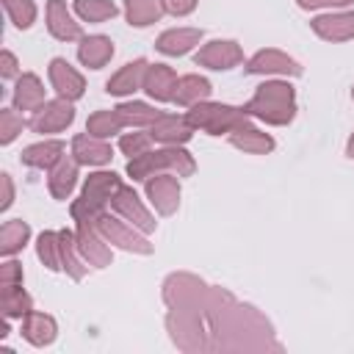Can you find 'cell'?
Returning <instances> with one entry per match:
<instances>
[{
    "instance_id": "obj_1",
    "label": "cell",
    "mask_w": 354,
    "mask_h": 354,
    "mask_svg": "<svg viewBox=\"0 0 354 354\" xmlns=\"http://www.w3.org/2000/svg\"><path fill=\"white\" fill-rule=\"evenodd\" d=\"M163 301L169 307L166 326L180 351H227L221 332L235 335L241 351L282 348L274 340L271 324L254 307L191 274H171L163 282Z\"/></svg>"
},
{
    "instance_id": "obj_2",
    "label": "cell",
    "mask_w": 354,
    "mask_h": 354,
    "mask_svg": "<svg viewBox=\"0 0 354 354\" xmlns=\"http://www.w3.org/2000/svg\"><path fill=\"white\" fill-rule=\"evenodd\" d=\"M243 111L252 119L282 127L296 116V88L285 80H266L257 86L254 97L243 105Z\"/></svg>"
},
{
    "instance_id": "obj_3",
    "label": "cell",
    "mask_w": 354,
    "mask_h": 354,
    "mask_svg": "<svg viewBox=\"0 0 354 354\" xmlns=\"http://www.w3.org/2000/svg\"><path fill=\"white\" fill-rule=\"evenodd\" d=\"M196 171V163L191 152L183 147H163L155 152H144L127 160V174L133 180H149L155 174H177V177H191Z\"/></svg>"
},
{
    "instance_id": "obj_4",
    "label": "cell",
    "mask_w": 354,
    "mask_h": 354,
    "mask_svg": "<svg viewBox=\"0 0 354 354\" xmlns=\"http://www.w3.org/2000/svg\"><path fill=\"white\" fill-rule=\"evenodd\" d=\"M122 188L119 174L113 171H94L83 183L80 199L69 205V213L75 221H94L100 213H105V205L113 199V194Z\"/></svg>"
},
{
    "instance_id": "obj_5",
    "label": "cell",
    "mask_w": 354,
    "mask_h": 354,
    "mask_svg": "<svg viewBox=\"0 0 354 354\" xmlns=\"http://www.w3.org/2000/svg\"><path fill=\"white\" fill-rule=\"evenodd\" d=\"M188 124L194 130H205L207 136H221V133H232L241 124H249V116L243 108L235 105H224V102H196L188 113H185Z\"/></svg>"
},
{
    "instance_id": "obj_6",
    "label": "cell",
    "mask_w": 354,
    "mask_h": 354,
    "mask_svg": "<svg viewBox=\"0 0 354 354\" xmlns=\"http://www.w3.org/2000/svg\"><path fill=\"white\" fill-rule=\"evenodd\" d=\"M91 224L97 227V232H100L108 243H113V246H119V249H124V252H136V254H152V252H155V246L144 238V232H141L138 227L124 224V218H116V216H111L108 210L100 213Z\"/></svg>"
},
{
    "instance_id": "obj_7",
    "label": "cell",
    "mask_w": 354,
    "mask_h": 354,
    "mask_svg": "<svg viewBox=\"0 0 354 354\" xmlns=\"http://www.w3.org/2000/svg\"><path fill=\"white\" fill-rule=\"evenodd\" d=\"M75 122V108L69 100L58 97V100H47L41 108L33 111V116L28 119V127L33 133H61Z\"/></svg>"
},
{
    "instance_id": "obj_8",
    "label": "cell",
    "mask_w": 354,
    "mask_h": 354,
    "mask_svg": "<svg viewBox=\"0 0 354 354\" xmlns=\"http://www.w3.org/2000/svg\"><path fill=\"white\" fill-rule=\"evenodd\" d=\"M243 61V50L238 47V41L232 39H213L207 44L199 47V53L194 55V64L196 66H205V69H216V72H224V69H232Z\"/></svg>"
},
{
    "instance_id": "obj_9",
    "label": "cell",
    "mask_w": 354,
    "mask_h": 354,
    "mask_svg": "<svg viewBox=\"0 0 354 354\" xmlns=\"http://www.w3.org/2000/svg\"><path fill=\"white\" fill-rule=\"evenodd\" d=\"M243 72H246V75H290V77H299L304 69H301V64H299L296 58H290L288 53L268 47V50L254 53V55L246 61Z\"/></svg>"
},
{
    "instance_id": "obj_10",
    "label": "cell",
    "mask_w": 354,
    "mask_h": 354,
    "mask_svg": "<svg viewBox=\"0 0 354 354\" xmlns=\"http://www.w3.org/2000/svg\"><path fill=\"white\" fill-rule=\"evenodd\" d=\"M47 75H50V83H53V88H55L58 97H64L69 102H75V100L83 97L86 80H83V75L66 58H53L50 66H47Z\"/></svg>"
},
{
    "instance_id": "obj_11",
    "label": "cell",
    "mask_w": 354,
    "mask_h": 354,
    "mask_svg": "<svg viewBox=\"0 0 354 354\" xmlns=\"http://www.w3.org/2000/svg\"><path fill=\"white\" fill-rule=\"evenodd\" d=\"M111 205H113V210L124 218V221H130L133 227H138L144 235L147 232H152L155 230V218L149 216V210L141 205V199H138V194L130 188V185H122L116 194H113V199H111Z\"/></svg>"
},
{
    "instance_id": "obj_12",
    "label": "cell",
    "mask_w": 354,
    "mask_h": 354,
    "mask_svg": "<svg viewBox=\"0 0 354 354\" xmlns=\"http://www.w3.org/2000/svg\"><path fill=\"white\" fill-rule=\"evenodd\" d=\"M75 238H77V249L83 254V260L94 268H105L111 266V249H108V241L97 232V227L91 221H77V230H75Z\"/></svg>"
},
{
    "instance_id": "obj_13",
    "label": "cell",
    "mask_w": 354,
    "mask_h": 354,
    "mask_svg": "<svg viewBox=\"0 0 354 354\" xmlns=\"http://www.w3.org/2000/svg\"><path fill=\"white\" fill-rule=\"evenodd\" d=\"M147 199L155 205L160 216H171L180 205V183L177 174H155L147 180Z\"/></svg>"
},
{
    "instance_id": "obj_14",
    "label": "cell",
    "mask_w": 354,
    "mask_h": 354,
    "mask_svg": "<svg viewBox=\"0 0 354 354\" xmlns=\"http://www.w3.org/2000/svg\"><path fill=\"white\" fill-rule=\"evenodd\" d=\"M47 30L58 41H80L83 39V28H80V22H75V17L64 0H47Z\"/></svg>"
},
{
    "instance_id": "obj_15",
    "label": "cell",
    "mask_w": 354,
    "mask_h": 354,
    "mask_svg": "<svg viewBox=\"0 0 354 354\" xmlns=\"http://www.w3.org/2000/svg\"><path fill=\"white\" fill-rule=\"evenodd\" d=\"M149 136H152V141H160L163 147H180L194 136V127L188 124L185 116L160 113V119H155L149 124Z\"/></svg>"
},
{
    "instance_id": "obj_16",
    "label": "cell",
    "mask_w": 354,
    "mask_h": 354,
    "mask_svg": "<svg viewBox=\"0 0 354 354\" xmlns=\"http://www.w3.org/2000/svg\"><path fill=\"white\" fill-rule=\"evenodd\" d=\"M310 28L324 41H348V39H354V11L321 14V17L310 19Z\"/></svg>"
},
{
    "instance_id": "obj_17",
    "label": "cell",
    "mask_w": 354,
    "mask_h": 354,
    "mask_svg": "<svg viewBox=\"0 0 354 354\" xmlns=\"http://www.w3.org/2000/svg\"><path fill=\"white\" fill-rule=\"evenodd\" d=\"M72 158L83 166H102L113 158V149L105 138H94L88 133H80L72 138Z\"/></svg>"
},
{
    "instance_id": "obj_18",
    "label": "cell",
    "mask_w": 354,
    "mask_h": 354,
    "mask_svg": "<svg viewBox=\"0 0 354 354\" xmlns=\"http://www.w3.org/2000/svg\"><path fill=\"white\" fill-rule=\"evenodd\" d=\"M202 41V28H169L158 36L155 50L163 55H185Z\"/></svg>"
},
{
    "instance_id": "obj_19",
    "label": "cell",
    "mask_w": 354,
    "mask_h": 354,
    "mask_svg": "<svg viewBox=\"0 0 354 354\" xmlns=\"http://www.w3.org/2000/svg\"><path fill=\"white\" fill-rule=\"evenodd\" d=\"M174 86H177V72L166 64H149L147 75H144V91L158 100V102H171L174 97Z\"/></svg>"
},
{
    "instance_id": "obj_20",
    "label": "cell",
    "mask_w": 354,
    "mask_h": 354,
    "mask_svg": "<svg viewBox=\"0 0 354 354\" xmlns=\"http://www.w3.org/2000/svg\"><path fill=\"white\" fill-rule=\"evenodd\" d=\"M19 335H22L30 346L41 348V346H50V343L55 340V335H58V324H55L53 315L30 310V313L22 318V329H19Z\"/></svg>"
},
{
    "instance_id": "obj_21",
    "label": "cell",
    "mask_w": 354,
    "mask_h": 354,
    "mask_svg": "<svg viewBox=\"0 0 354 354\" xmlns=\"http://www.w3.org/2000/svg\"><path fill=\"white\" fill-rule=\"evenodd\" d=\"M147 61L144 58H136L130 64H124L108 83H105V91L113 94V97H127L133 91H138L144 86V75H147Z\"/></svg>"
},
{
    "instance_id": "obj_22",
    "label": "cell",
    "mask_w": 354,
    "mask_h": 354,
    "mask_svg": "<svg viewBox=\"0 0 354 354\" xmlns=\"http://www.w3.org/2000/svg\"><path fill=\"white\" fill-rule=\"evenodd\" d=\"M113 58V41L102 33L94 36H83L77 44V61L88 69H102L108 61Z\"/></svg>"
},
{
    "instance_id": "obj_23",
    "label": "cell",
    "mask_w": 354,
    "mask_h": 354,
    "mask_svg": "<svg viewBox=\"0 0 354 354\" xmlns=\"http://www.w3.org/2000/svg\"><path fill=\"white\" fill-rule=\"evenodd\" d=\"M64 141H58V138H50V141H39V144H30V147H25L22 152H19V160L25 163V166H30V169H53L61 158H64Z\"/></svg>"
},
{
    "instance_id": "obj_24",
    "label": "cell",
    "mask_w": 354,
    "mask_h": 354,
    "mask_svg": "<svg viewBox=\"0 0 354 354\" xmlns=\"http://www.w3.org/2000/svg\"><path fill=\"white\" fill-rule=\"evenodd\" d=\"M44 102L47 100H44V86H41L39 75L22 72L17 77V86H14V108L17 111H36Z\"/></svg>"
},
{
    "instance_id": "obj_25",
    "label": "cell",
    "mask_w": 354,
    "mask_h": 354,
    "mask_svg": "<svg viewBox=\"0 0 354 354\" xmlns=\"http://www.w3.org/2000/svg\"><path fill=\"white\" fill-rule=\"evenodd\" d=\"M210 80L202 77V75H183L177 77V86H174V97L171 102L177 105H185V108H194L196 102H205L210 97Z\"/></svg>"
},
{
    "instance_id": "obj_26",
    "label": "cell",
    "mask_w": 354,
    "mask_h": 354,
    "mask_svg": "<svg viewBox=\"0 0 354 354\" xmlns=\"http://www.w3.org/2000/svg\"><path fill=\"white\" fill-rule=\"evenodd\" d=\"M77 160L75 158H69V155H64L53 169H50V177H47V188H50V194L55 196V199H66L69 194H72V188H75V183H77Z\"/></svg>"
},
{
    "instance_id": "obj_27",
    "label": "cell",
    "mask_w": 354,
    "mask_h": 354,
    "mask_svg": "<svg viewBox=\"0 0 354 354\" xmlns=\"http://www.w3.org/2000/svg\"><path fill=\"white\" fill-rule=\"evenodd\" d=\"M230 144L238 147V149H243V152H252V155H266V152L274 149V138H271L268 133L252 127V124L235 127V130L230 133Z\"/></svg>"
},
{
    "instance_id": "obj_28",
    "label": "cell",
    "mask_w": 354,
    "mask_h": 354,
    "mask_svg": "<svg viewBox=\"0 0 354 354\" xmlns=\"http://www.w3.org/2000/svg\"><path fill=\"white\" fill-rule=\"evenodd\" d=\"M0 307L6 318H25L33 310V299L25 293L22 282H6L0 285Z\"/></svg>"
},
{
    "instance_id": "obj_29",
    "label": "cell",
    "mask_w": 354,
    "mask_h": 354,
    "mask_svg": "<svg viewBox=\"0 0 354 354\" xmlns=\"http://www.w3.org/2000/svg\"><path fill=\"white\" fill-rule=\"evenodd\" d=\"M58 235H61V268L72 277V279H83L86 277V260H83V254H80V249H77V238H75V232L72 230H58Z\"/></svg>"
},
{
    "instance_id": "obj_30",
    "label": "cell",
    "mask_w": 354,
    "mask_h": 354,
    "mask_svg": "<svg viewBox=\"0 0 354 354\" xmlns=\"http://www.w3.org/2000/svg\"><path fill=\"white\" fill-rule=\"evenodd\" d=\"M166 14L163 0H124V17L133 28H147Z\"/></svg>"
},
{
    "instance_id": "obj_31",
    "label": "cell",
    "mask_w": 354,
    "mask_h": 354,
    "mask_svg": "<svg viewBox=\"0 0 354 354\" xmlns=\"http://www.w3.org/2000/svg\"><path fill=\"white\" fill-rule=\"evenodd\" d=\"M113 111H116V116H119L122 127H149L155 119H160V111H155L152 105L138 102V100L119 102Z\"/></svg>"
},
{
    "instance_id": "obj_32",
    "label": "cell",
    "mask_w": 354,
    "mask_h": 354,
    "mask_svg": "<svg viewBox=\"0 0 354 354\" xmlns=\"http://www.w3.org/2000/svg\"><path fill=\"white\" fill-rule=\"evenodd\" d=\"M28 238H30V227H28V221H22V218L3 221V227H0V254H3V257L17 254L19 249H25Z\"/></svg>"
},
{
    "instance_id": "obj_33",
    "label": "cell",
    "mask_w": 354,
    "mask_h": 354,
    "mask_svg": "<svg viewBox=\"0 0 354 354\" xmlns=\"http://www.w3.org/2000/svg\"><path fill=\"white\" fill-rule=\"evenodd\" d=\"M72 11L83 19V22H105V19H113L116 14H119V8H116V3H111V0H75V6H72Z\"/></svg>"
},
{
    "instance_id": "obj_34",
    "label": "cell",
    "mask_w": 354,
    "mask_h": 354,
    "mask_svg": "<svg viewBox=\"0 0 354 354\" xmlns=\"http://www.w3.org/2000/svg\"><path fill=\"white\" fill-rule=\"evenodd\" d=\"M36 254L50 271H61V235L53 230H44L36 241Z\"/></svg>"
},
{
    "instance_id": "obj_35",
    "label": "cell",
    "mask_w": 354,
    "mask_h": 354,
    "mask_svg": "<svg viewBox=\"0 0 354 354\" xmlns=\"http://www.w3.org/2000/svg\"><path fill=\"white\" fill-rule=\"evenodd\" d=\"M122 130V122L116 116V111H94L86 122V133L94 138H111Z\"/></svg>"
},
{
    "instance_id": "obj_36",
    "label": "cell",
    "mask_w": 354,
    "mask_h": 354,
    "mask_svg": "<svg viewBox=\"0 0 354 354\" xmlns=\"http://www.w3.org/2000/svg\"><path fill=\"white\" fill-rule=\"evenodd\" d=\"M3 8L8 14V19L14 22V28L28 30L36 22V3L33 0H3Z\"/></svg>"
},
{
    "instance_id": "obj_37",
    "label": "cell",
    "mask_w": 354,
    "mask_h": 354,
    "mask_svg": "<svg viewBox=\"0 0 354 354\" xmlns=\"http://www.w3.org/2000/svg\"><path fill=\"white\" fill-rule=\"evenodd\" d=\"M22 127H28V122L22 113H17V108H0V144H11Z\"/></svg>"
},
{
    "instance_id": "obj_38",
    "label": "cell",
    "mask_w": 354,
    "mask_h": 354,
    "mask_svg": "<svg viewBox=\"0 0 354 354\" xmlns=\"http://www.w3.org/2000/svg\"><path fill=\"white\" fill-rule=\"evenodd\" d=\"M149 144H152L149 130H147V133H124V136L119 138V149H122L124 155H130V158L149 152Z\"/></svg>"
},
{
    "instance_id": "obj_39",
    "label": "cell",
    "mask_w": 354,
    "mask_h": 354,
    "mask_svg": "<svg viewBox=\"0 0 354 354\" xmlns=\"http://www.w3.org/2000/svg\"><path fill=\"white\" fill-rule=\"evenodd\" d=\"M17 75H19V64H17V55H14L11 50H3V53H0V77L11 80V77H17Z\"/></svg>"
},
{
    "instance_id": "obj_40",
    "label": "cell",
    "mask_w": 354,
    "mask_h": 354,
    "mask_svg": "<svg viewBox=\"0 0 354 354\" xmlns=\"http://www.w3.org/2000/svg\"><path fill=\"white\" fill-rule=\"evenodd\" d=\"M6 282H22V263L6 260L0 266V285H6Z\"/></svg>"
},
{
    "instance_id": "obj_41",
    "label": "cell",
    "mask_w": 354,
    "mask_h": 354,
    "mask_svg": "<svg viewBox=\"0 0 354 354\" xmlns=\"http://www.w3.org/2000/svg\"><path fill=\"white\" fill-rule=\"evenodd\" d=\"M163 6H166V14L188 17V14L196 8V0H163Z\"/></svg>"
},
{
    "instance_id": "obj_42",
    "label": "cell",
    "mask_w": 354,
    "mask_h": 354,
    "mask_svg": "<svg viewBox=\"0 0 354 354\" xmlns=\"http://www.w3.org/2000/svg\"><path fill=\"white\" fill-rule=\"evenodd\" d=\"M354 0H296L299 8L304 11H313V8H329V6H348Z\"/></svg>"
},
{
    "instance_id": "obj_43",
    "label": "cell",
    "mask_w": 354,
    "mask_h": 354,
    "mask_svg": "<svg viewBox=\"0 0 354 354\" xmlns=\"http://www.w3.org/2000/svg\"><path fill=\"white\" fill-rule=\"evenodd\" d=\"M0 183H3V202H0V210H8L11 202H14V185H11V174H0Z\"/></svg>"
},
{
    "instance_id": "obj_44",
    "label": "cell",
    "mask_w": 354,
    "mask_h": 354,
    "mask_svg": "<svg viewBox=\"0 0 354 354\" xmlns=\"http://www.w3.org/2000/svg\"><path fill=\"white\" fill-rule=\"evenodd\" d=\"M346 155L354 160V133H351V138H348V147H346Z\"/></svg>"
},
{
    "instance_id": "obj_45",
    "label": "cell",
    "mask_w": 354,
    "mask_h": 354,
    "mask_svg": "<svg viewBox=\"0 0 354 354\" xmlns=\"http://www.w3.org/2000/svg\"><path fill=\"white\" fill-rule=\"evenodd\" d=\"M351 100H354V88H351Z\"/></svg>"
}]
</instances>
